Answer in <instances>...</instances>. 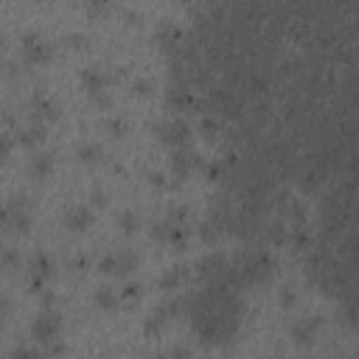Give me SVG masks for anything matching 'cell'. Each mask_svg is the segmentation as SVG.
<instances>
[{
    "label": "cell",
    "instance_id": "6da1fadb",
    "mask_svg": "<svg viewBox=\"0 0 359 359\" xmlns=\"http://www.w3.org/2000/svg\"><path fill=\"white\" fill-rule=\"evenodd\" d=\"M0 227L14 233L31 230V199L25 194H17L6 205H0Z\"/></svg>",
    "mask_w": 359,
    "mask_h": 359
},
{
    "label": "cell",
    "instance_id": "7a4b0ae2",
    "mask_svg": "<svg viewBox=\"0 0 359 359\" xmlns=\"http://www.w3.org/2000/svg\"><path fill=\"white\" fill-rule=\"evenodd\" d=\"M154 137H160V143L171 146V149H182L191 143V126L185 118H168V121H160L151 126Z\"/></svg>",
    "mask_w": 359,
    "mask_h": 359
},
{
    "label": "cell",
    "instance_id": "3957f363",
    "mask_svg": "<svg viewBox=\"0 0 359 359\" xmlns=\"http://www.w3.org/2000/svg\"><path fill=\"white\" fill-rule=\"evenodd\" d=\"M59 334H62V317H59V311L56 309H42L34 317V323H31V337L48 348L50 342L59 339Z\"/></svg>",
    "mask_w": 359,
    "mask_h": 359
},
{
    "label": "cell",
    "instance_id": "277c9868",
    "mask_svg": "<svg viewBox=\"0 0 359 359\" xmlns=\"http://www.w3.org/2000/svg\"><path fill=\"white\" fill-rule=\"evenodd\" d=\"M98 269L104 275H112V278H126L137 269V255L132 250H121V252H107L101 261H98Z\"/></svg>",
    "mask_w": 359,
    "mask_h": 359
},
{
    "label": "cell",
    "instance_id": "5b68a950",
    "mask_svg": "<svg viewBox=\"0 0 359 359\" xmlns=\"http://www.w3.org/2000/svg\"><path fill=\"white\" fill-rule=\"evenodd\" d=\"M48 59H50V42L36 31L22 34V62L34 67V65H45Z\"/></svg>",
    "mask_w": 359,
    "mask_h": 359
},
{
    "label": "cell",
    "instance_id": "8992f818",
    "mask_svg": "<svg viewBox=\"0 0 359 359\" xmlns=\"http://www.w3.org/2000/svg\"><path fill=\"white\" fill-rule=\"evenodd\" d=\"M53 121H59V104H56L50 95H45L42 90H36V93L31 95V123L48 126V123H53Z\"/></svg>",
    "mask_w": 359,
    "mask_h": 359
},
{
    "label": "cell",
    "instance_id": "52a82bcc",
    "mask_svg": "<svg viewBox=\"0 0 359 359\" xmlns=\"http://www.w3.org/2000/svg\"><path fill=\"white\" fill-rule=\"evenodd\" d=\"M323 328V317H300L289 325V339L294 345H311Z\"/></svg>",
    "mask_w": 359,
    "mask_h": 359
},
{
    "label": "cell",
    "instance_id": "ba28073f",
    "mask_svg": "<svg viewBox=\"0 0 359 359\" xmlns=\"http://www.w3.org/2000/svg\"><path fill=\"white\" fill-rule=\"evenodd\" d=\"M53 275V258L48 252H36L28 264V278L34 292H45V280Z\"/></svg>",
    "mask_w": 359,
    "mask_h": 359
},
{
    "label": "cell",
    "instance_id": "9c48e42d",
    "mask_svg": "<svg viewBox=\"0 0 359 359\" xmlns=\"http://www.w3.org/2000/svg\"><path fill=\"white\" fill-rule=\"evenodd\" d=\"M224 269H227V255L224 252H210V255L196 261V278L202 283H213Z\"/></svg>",
    "mask_w": 359,
    "mask_h": 359
},
{
    "label": "cell",
    "instance_id": "30bf717a",
    "mask_svg": "<svg viewBox=\"0 0 359 359\" xmlns=\"http://www.w3.org/2000/svg\"><path fill=\"white\" fill-rule=\"evenodd\" d=\"M182 39H185V34H182L174 22H168V20H163V22L157 25V31H154V42H157L165 53H177L180 45H182Z\"/></svg>",
    "mask_w": 359,
    "mask_h": 359
},
{
    "label": "cell",
    "instance_id": "8fae6325",
    "mask_svg": "<svg viewBox=\"0 0 359 359\" xmlns=\"http://www.w3.org/2000/svg\"><path fill=\"white\" fill-rule=\"evenodd\" d=\"M196 165H199V157H196L194 149H188V146H182V149H171V171H174V177H177L180 182H182Z\"/></svg>",
    "mask_w": 359,
    "mask_h": 359
},
{
    "label": "cell",
    "instance_id": "7c38bea8",
    "mask_svg": "<svg viewBox=\"0 0 359 359\" xmlns=\"http://www.w3.org/2000/svg\"><path fill=\"white\" fill-rule=\"evenodd\" d=\"M93 222H95V213H93L90 205H73L65 213V227L70 233H84V230L93 227Z\"/></svg>",
    "mask_w": 359,
    "mask_h": 359
},
{
    "label": "cell",
    "instance_id": "4fadbf2b",
    "mask_svg": "<svg viewBox=\"0 0 359 359\" xmlns=\"http://www.w3.org/2000/svg\"><path fill=\"white\" fill-rule=\"evenodd\" d=\"M165 107L171 112H180L185 107H191V90L185 81H171L168 84V93H165Z\"/></svg>",
    "mask_w": 359,
    "mask_h": 359
},
{
    "label": "cell",
    "instance_id": "5bb4252c",
    "mask_svg": "<svg viewBox=\"0 0 359 359\" xmlns=\"http://www.w3.org/2000/svg\"><path fill=\"white\" fill-rule=\"evenodd\" d=\"M81 84H84V90L95 98V95L107 93V87H109V76H107L104 70H98V67H87V70H81Z\"/></svg>",
    "mask_w": 359,
    "mask_h": 359
},
{
    "label": "cell",
    "instance_id": "9a60e30c",
    "mask_svg": "<svg viewBox=\"0 0 359 359\" xmlns=\"http://www.w3.org/2000/svg\"><path fill=\"white\" fill-rule=\"evenodd\" d=\"M53 165H56V154L53 151H36L31 157V163H28V171H31L34 180H48Z\"/></svg>",
    "mask_w": 359,
    "mask_h": 359
},
{
    "label": "cell",
    "instance_id": "2e32d148",
    "mask_svg": "<svg viewBox=\"0 0 359 359\" xmlns=\"http://www.w3.org/2000/svg\"><path fill=\"white\" fill-rule=\"evenodd\" d=\"M188 275H191V269H188L185 264H177V266H171V269L157 280V286H160V292H177V289L188 280Z\"/></svg>",
    "mask_w": 359,
    "mask_h": 359
},
{
    "label": "cell",
    "instance_id": "e0dca14e",
    "mask_svg": "<svg viewBox=\"0 0 359 359\" xmlns=\"http://www.w3.org/2000/svg\"><path fill=\"white\" fill-rule=\"evenodd\" d=\"M76 157H79V163H81V165H98V163L104 160V146H101V143H95V140L81 143V146H79V151H76Z\"/></svg>",
    "mask_w": 359,
    "mask_h": 359
},
{
    "label": "cell",
    "instance_id": "ac0fdd59",
    "mask_svg": "<svg viewBox=\"0 0 359 359\" xmlns=\"http://www.w3.org/2000/svg\"><path fill=\"white\" fill-rule=\"evenodd\" d=\"M45 129L48 126H42V123H28L22 132H20V146H25V149H34V146H39L42 140H45Z\"/></svg>",
    "mask_w": 359,
    "mask_h": 359
},
{
    "label": "cell",
    "instance_id": "d6986e66",
    "mask_svg": "<svg viewBox=\"0 0 359 359\" xmlns=\"http://www.w3.org/2000/svg\"><path fill=\"white\" fill-rule=\"evenodd\" d=\"M118 303H121V294H118L115 289H109V286H101V289L95 292V306H98V309H104V311H112V309H118Z\"/></svg>",
    "mask_w": 359,
    "mask_h": 359
},
{
    "label": "cell",
    "instance_id": "ffe728a7",
    "mask_svg": "<svg viewBox=\"0 0 359 359\" xmlns=\"http://www.w3.org/2000/svg\"><path fill=\"white\" fill-rule=\"evenodd\" d=\"M199 135H202L205 140H216V137L222 135L219 118H216V115H202V118H199Z\"/></svg>",
    "mask_w": 359,
    "mask_h": 359
},
{
    "label": "cell",
    "instance_id": "44dd1931",
    "mask_svg": "<svg viewBox=\"0 0 359 359\" xmlns=\"http://www.w3.org/2000/svg\"><path fill=\"white\" fill-rule=\"evenodd\" d=\"M118 224H121V230H123L126 236H135V233L140 230V216H137L132 208H126V210L118 213Z\"/></svg>",
    "mask_w": 359,
    "mask_h": 359
},
{
    "label": "cell",
    "instance_id": "7402d4cb",
    "mask_svg": "<svg viewBox=\"0 0 359 359\" xmlns=\"http://www.w3.org/2000/svg\"><path fill=\"white\" fill-rule=\"evenodd\" d=\"M266 236H269V244H275V247L286 244V241H289V230H286L283 219H275V222H269V224H266Z\"/></svg>",
    "mask_w": 359,
    "mask_h": 359
},
{
    "label": "cell",
    "instance_id": "603a6c76",
    "mask_svg": "<svg viewBox=\"0 0 359 359\" xmlns=\"http://www.w3.org/2000/svg\"><path fill=\"white\" fill-rule=\"evenodd\" d=\"M104 129H107V132H109V137H115V140H121V137H126V135H129V123H126V118H121V115L107 118Z\"/></svg>",
    "mask_w": 359,
    "mask_h": 359
},
{
    "label": "cell",
    "instance_id": "cb8c5ba5",
    "mask_svg": "<svg viewBox=\"0 0 359 359\" xmlns=\"http://www.w3.org/2000/svg\"><path fill=\"white\" fill-rule=\"evenodd\" d=\"M20 266V255L11 247H0V269H17Z\"/></svg>",
    "mask_w": 359,
    "mask_h": 359
},
{
    "label": "cell",
    "instance_id": "d4e9b609",
    "mask_svg": "<svg viewBox=\"0 0 359 359\" xmlns=\"http://www.w3.org/2000/svg\"><path fill=\"white\" fill-rule=\"evenodd\" d=\"M168 233H171V224H168L165 219H160V222H154V224H151V238H154V241L168 244Z\"/></svg>",
    "mask_w": 359,
    "mask_h": 359
},
{
    "label": "cell",
    "instance_id": "484cf974",
    "mask_svg": "<svg viewBox=\"0 0 359 359\" xmlns=\"http://www.w3.org/2000/svg\"><path fill=\"white\" fill-rule=\"evenodd\" d=\"M165 323H168V317H165L160 309H154V311L149 314V320H146V334H154V331H160Z\"/></svg>",
    "mask_w": 359,
    "mask_h": 359
},
{
    "label": "cell",
    "instance_id": "4316f807",
    "mask_svg": "<svg viewBox=\"0 0 359 359\" xmlns=\"http://www.w3.org/2000/svg\"><path fill=\"white\" fill-rule=\"evenodd\" d=\"M168 224H185L188 222V208L180 205V208H168V216H165Z\"/></svg>",
    "mask_w": 359,
    "mask_h": 359
},
{
    "label": "cell",
    "instance_id": "83f0119b",
    "mask_svg": "<svg viewBox=\"0 0 359 359\" xmlns=\"http://www.w3.org/2000/svg\"><path fill=\"white\" fill-rule=\"evenodd\" d=\"M107 202H109V196H107V191L104 188H90V205L93 208H107Z\"/></svg>",
    "mask_w": 359,
    "mask_h": 359
},
{
    "label": "cell",
    "instance_id": "f1b7e54d",
    "mask_svg": "<svg viewBox=\"0 0 359 359\" xmlns=\"http://www.w3.org/2000/svg\"><path fill=\"white\" fill-rule=\"evenodd\" d=\"M278 300H280V306H283V309H292V306H294V300H297V294H294V289H292V286H280Z\"/></svg>",
    "mask_w": 359,
    "mask_h": 359
},
{
    "label": "cell",
    "instance_id": "f546056e",
    "mask_svg": "<svg viewBox=\"0 0 359 359\" xmlns=\"http://www.w3.org/2000/svg\"><path fill=\"white\" fill-rule=\"evenodd\" d=\"M129 93H132V95H140V98H143V95H149V93H151V81H149V79H135V81H132V90H129Z\"/></svg>",
    "mask_w": 359,
    "mask_h": 359
},
{
    "label": "cell",
    "instance_id": "4dcf8cb0",
    "mask_svg": "<svg viewBox=\"0 0 359 359\" xmlns=\"http://www.w3.org/2000/svg\"><path fill=\"white\" fill-rule=\"evenodd\" d=\"M11 359H45V353H39V351H34V348H14V353H11Z\"/></svg>",
    "mask_w": 359,
    "mask_h": 359
},
{
    "label": "cell",
    "instance_id": "1f68e13d",
    "mask_svg": "<svg viewBox=\"0 0 359 359\" xmlns=\"http://www.w3.org/2000/svg\"><path fill=\"white\" fill-rule=\"evenodd\" d=\"M11 149H14V140L0 132V163H6V160L11 157Z\"/></svg>",
    "mask_w": 359,
    "mask_h": 359
},
{
    "label": "cell",
    "instance_id": "d6a6232c",
    "mask_svg": "<svg viewBox=\"0 0 359 359\" xmlns=\"http://www.w3.org/2000/svg\"><path fill=\"white\" fill-rule=\"evenodd\" d=\"M118 294H121V297H126V300H137V297H140V283H126Z\"/></svg>",
    "mask_w": 359,
    "mask_h": 359
},
{
    "label": "cell",
    "instance_id": "836d02e7",
    "mask_svg": "<svg viewBox=\"0 0 359 359\" xmlns=\"http://www.w3.org/2000/svg\"><path fill=\"white\" fill-rule=\"evenodd\" d=\"M65 45H70V48H84V45H87V36H81V34H67V36H65Z\"/></svg>",
    "mask_w": 359,
    "mask_h": 359
},
{
    "label": "cell",
    "instance_id": "e575fe53",
    "mask_svg": "<svg viewBox=\"0 0 359 359\" xmlns=\"http://www.w3.org/2000/svg\"><path fill=\"white\" fill-rule=\"evenodd\" d=\"M149 182H151L154 188H165V174H160V171H151V174H149Z\"/></svg>",
    "mask_w": 359,
    "mask_h": 359
},
{
    "label": "cell",
    "instance_id": "d590c367",
    "mask_svg": "<svg viewBox=\"0 0 359 359\" xmlns=\"http://www.w3.org/2000/svg\"><path fill=\"white\" fill-rule=\"evenodd\" d=\"M95 107H101V109L112 107V95H109V93H101V95H95Z\"/></svg>",
    "mask_w": 359,
    "mask_h": 359
},
{
    "label": "cell",
    "instance_id": "8d00e7d4",
    "mask_svg": "<svg viewBox=\"0 0 359 359\" xmlns=\"http://www.w3.org/2000/svg\"><path fill=\"white\" fill-rule=\"evenodd\" d=\"M11 311V300L8 297H0V317H6Z\"/></svg>",
    "mask_w": 359,
    "mask_h": 359
},
{
    "label": "cell",
    "instance_id": "74e56055",
    "mask_svg": "<svg viewBox=\"0 0 359 359\" xmlns=\"http://www.w3.org/2000/svg\"><path fill=\"white\" fill-rule=\"evenodd\" d=\"M87 11H90V14H104L107 6H98V3H95V6H87Z\"/></svg>",
    "mask_w": 359,
    "mask_h": 359
},
{
    "label": "cell",
    "instance_id": "f35d334b",
    "mask_svg": "<svg viewBox=\"0 0 359 359\" xmlns=\"http://www.w3.org/2000/svg\"><path fill=\"white\" fill-rule=\"evenodd\" d=\"M154 359H168V356H154Z\"/></svg>",
    "mask_w": 359,
    "mask_h": 359
},
{
    "label": "cell",
    "instance_id": "ab89813d",
    "mask_svg": "<svg viewBox=\"0 0 359 359\" xmlns=\"http://www.w3.org/2000/svg\"><path fill=\"white\" fill-rule=\"evenodd\" d=\"M45 359H48V356H45Z\"/></svg>",
    "mask_w": 359,
    "mask_h": 359
}]
</instances>
